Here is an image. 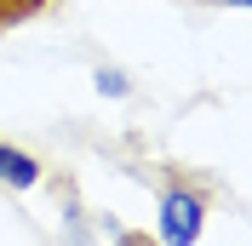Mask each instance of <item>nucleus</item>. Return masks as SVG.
I'll use <instances>...</instances> for the list:
<instances>
[{"instance_id": "obj_7", "label": "nucleus", "mask_w": 252, "mask_h": 246, "mask_svg": "<svg viewBox=\"0 0 252 246\" xmlns=\"http://www.w3.org/2000/svg\"><path fill=\"white\" fill-rule=\"evenodd\" d=\"M223 6H241V12H252V0H223Z\"/></svg>"}, {"instance_id": "obj_1", "label": "nucleus", "mask_w": 252, "mask_h": 246, "mask_svg": "<svg viewBox=\"0 0 252 246\" xmlns=\"http://www.w3.org/2000/svg\"><path fill=\"white\" fill-rule=\"evenodd\" d=\"M206 229V195L189 184H172L155 206V246H195Z\"/></svg>"}, {"instance_id": "obj_2", "label": "nucleus", "mask_w": 252, "mask_h": 246, "mask_svg": "<svg viewBox=\"0 0 252 246\" xmlns=\"http://www.w3.org/2000/svg\"><path fill=\"white\" fill-rule=\"evenodd\" d=\"M40 178H46V166H40L29 149H17V143H0V184H6V189L29 195V189H40Z\"/></svg>"}, {"instance_id": "obj_6", "label": "nucleus", "mask_w": 252, "mask_h": 246, "mask_svg": "<svg viewBox=\"0 0 252 246\" xmlns=\"http://www.w3.org/2000/svg\"><path fill=\"white\" fill-rule=\"evenodd\" d=\"M6 6H12V12H40L46 0H6Z\"/></svg>"}, {"instance_id": "obj_5", "label": "nucleus", "mask_w": 252, "mask_h": 246, "mask_svg": "<svg viewBox=\"0 0 252 246\" xmlns=\"http://www.w3.org/2000/svg\"><path fill=\"white\" fill-rule=\"evenodd\" d=\"M115 246H155L149 235H138V229H115Z\"/></svg>"}, {"instance_id": "obj_4", "label": "nucleus", "mask_w": 252, "mask_h": 246, "mask_svg": "<svg viewBox=\"0 0 252 246\" xmlns=\"http://www.w3.org/2000/svg\"><path fill=\"white\" fill-rule=\"evenodd\" d=\"M92 86H97V97H132V75L126 69H92Z\"/></svg>"}, {"instance_id": "obj_3", "label": "nucleus", "mask_w": 252, "mask_h": 246, "mask_svg": "<svg viewBox=\"0 0 252 246\" xmlns=\"http://www.w3.org/2000/svg\"><path fill=\"white\" fill-rule=\"evenodd\" d=\"M63 241L69 246H97V235H92V223H86L80 206H63Z\"/></svg>"}]
</instances>
